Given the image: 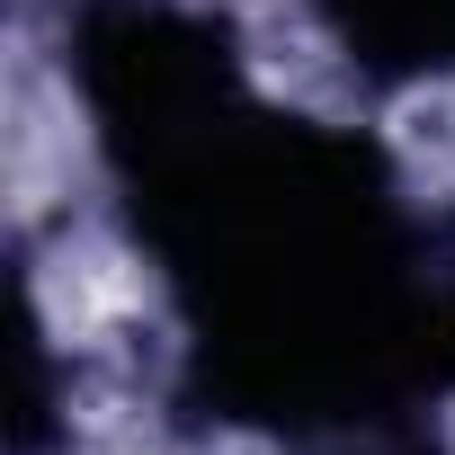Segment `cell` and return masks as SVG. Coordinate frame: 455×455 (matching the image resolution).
Here are the masks:
<instances>
[{
	"instance_id": "2",
	"label": "cell",
	"mask_w": 455,
	"mask_h": 455,
	"mask_svg": "<svg viewBox=\"0 0 455 455\" xmlns=\"http://www.w3.org/2000/svg\"><path fill=\"white\" fill-rule=\"evenodd\" d=\"M304 10L375 90L455 81V0H304Z\"/></svg>"
},
{
	"instance_id": "1",
	"label": "cell",
	"mask_w": 455,
	"mask_h": 455,
	"mask_svg": "<svg viewBox=\"0 0 455 455\" xmlns=\"http://www.w3.org/2000/svg\"><path fill=\"white\" fill-rule=\"evenodd\" d=\"M63 72L179 331V428L339 455L446 419L455 205L375 134L259 99L205 0H72Z\"/></svg>"
},
{
	"instance_id": "3",
	"label": "cell",
	"mask_w": 455,
	"mask_h": 455,
	"mask_svg": "<svg viewBox=\"0 0 455 455\" xmlns=\"http://www.w3.org/2000/svg\"><path fill=\"white\" fill-rule=\"evenodd\" d=\"M339 455H446V428H393V437H366V446H339Z\"/></svg>"
}]
</instances>
